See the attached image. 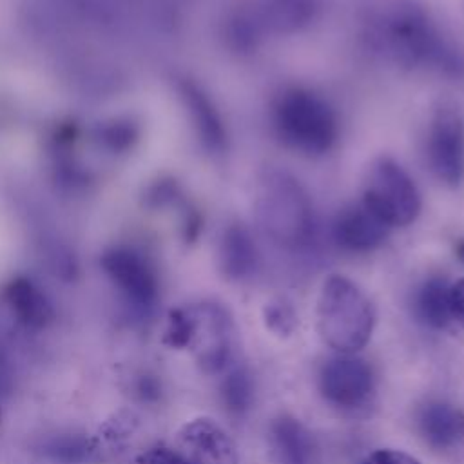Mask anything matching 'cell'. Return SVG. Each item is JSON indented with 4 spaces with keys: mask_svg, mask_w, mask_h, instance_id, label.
<instances>
[{
    "mask_svg": "<svg viewBox=\"0 0 464 464\" xmlns=\"http://www.w3.org/2000/svg\"><path fill=\"white\" fill-rule=\"evenodd\" d=\"M183 96L192 116L194 127L198 130L199 141L210 152H223L227 147V129L212 102L196 85L187 83L183 87Z\"/></svg>",
    "mask_w": 464,
    "mask_h": 464,
    "instance_id": "16",
    "label": "cell"
},
{
    "mask_svg": "<svg viewBox=\"0 0 464 464\" xmlns=\"http://www.w3.org/2000/svg\"><path fill=\"white\" fill-rule=\"evenodd\" d=\"M254 397H256L254 377L250 370L245 366H236L234 370H230L219 384L221 404L230 415H236V417L245 415L252 408Z\"/></svg>",
    "mask_w": 464,
    "mask_h": 464,
    "instance_id": "20",
    "label": "cell"
},
{
    "mask_svg": "<svg viewBox=\"0 0 464 464\" xmlns=\"http://www.w3.org/2000/svg\"><path fill=\"white\" fill-rule=\"evenodd\" d=\"M11 386V372H9V364L4 359V355L0 353V395H4Z\"/></svg>",
    "mask_w": 464,
    "mask_h": 464,
    "instance_id": "28",
    "label": "cell"
},
{
    "mask_svg": "<svg viewBox=\"0 0 464 464\" xmlns=\"http://www.w3.org/2000/svg\"><path fill=\"white\" fill-rule=\"evenodd\" d=\"M265 324L277 335H288L294 332L297 319L290 304L285 301H274L265 306Z\"/></svg>",
    "mask_w": 464,
    "mask_h": 464,
    "instance_id": "23",
    "label": "cell"
},
{
    "mask_svg": "<svg viewBox=\"0 0 464 464\" xmlns=\"http://www.w3.org/2000/svg\"><path fill=\"white\" fill-rule=\"evenodd\" d=\"M261 34L286 36L306 29L317 16V0H246Z\"/></svg>",
    "mask_w": 464,
    "mask_h": 464,
    "instance_id": "12",
    "label": "cell"
},
{
    "mask_svg": "<svg viewBox=\"0 0 464 464\" xmlns=\"http://www.w3.org/2000/svg\"><path fill=\"white\" fill-rule=\"evenodd\" d=\"M411 308L415 317L430 328L442 330L451 323L450 283L442 277L426 279L413 294Z\"/></svg>",
    "mask_w": 464,
    "mask_h": 464,
    "instance_id": "18",
    "label": "cell"
},
{
    "mask_svg": "<svg viewBox=\"0 0 464 464\" xmlns=\"http://www.w3.org/2000/svg\"><path fill=\"white\" fill-rule=\"evenodd\" d=\"M223 36L228 49L239 54H248L256 51L265 40L257 24L252 18L246 2H241L228 11L223 22Z\"/></svg>",
    "mask_w": 464,
    "mask_h": 464,
    "instance_id": "19",
    "label": "cell"
},
{
    "mask_svg": "<svg viewBox=\"0 0 464 464\" xmlns=\"http://www.w3.org/2000/svg\"><path fill=\"white\" fill-rule=\"evenodd\" d=\"M315 315L321 339L341 353H355L366 346L375 324L373 306L366 294L341 274L324 279Z\"/></svg>",
    "mask_w": 464,
    "mask_h": 464,
    "instance_id": "4",
    "label": "cell"
},
{
    "mask_svg": "<svg viewBox=\"0 0 464 464\" xmlns=\"http://www.w3.org/2000/svg\"><path fill=\"white\" fill-rule=\"evenodd\" d=\"M5 301L14 319L29 330H42L54 317V312L44 294L25 279L13 281L7 286Z\"/></svg>",
    "mask_w": 464,
    "mask_h": 464,
    "instance_id": "17",
    "label": "cell"
},
{
    "mask_svg": "<svg viewBox=\"0 0 464 464\" xmlns=\"http://www.w3.org/2000/svg\"><path fill=\"white\" fill-rule=\"evenodd\" d=\"M424 158L433 178L453 188L464 181V116L457 105L439 103L428 121Z\"/></svg>",
    "mask_w": 464,
    "mask_h": 464,
    "instance_id": "6",
    "label": "cell"
},
{
    "mask_svg": "<svg viewBox=\"0 0 464 464\" xmlns=\"http://www.w3.org/2000/svg\"><path fill=\"white\" fill-rule=\"evenodd\" d=\"M218 261L223 276L232 281L248 279L256 272L257 248L245 225L230 223L225 227L218 245Z\"/></svg>",
    "mask_w": 464,
    "mask_h": 464,
    "instance_id": "14",
    "label": "cell"
},
{
    "mask_svg": "<svg viewBox=\"0 0 464 464\" xmlns=\"http://www.w3.org/2000/svg\"><path fill=\"white\" fill-rule=\"evenodd\" d=\"M319 392L328 404L339 410H361L375 393L373 368L352 353L332 357L321 366Z\"/></svg>",
    "mask_w": 464,
    "mask_h": 464,
    "instance_id": "7",
    "label": "cell"
},
{
    "mask_svg": "<svg viewBox=\"0 0 464 464\" xmlns=\"http://www.w3.org/2000/svg\"><path fill=\"white\" fill-rule=\"evenodd\" d=\"M366 38L381 58L399 69L435 67L459 74L462 67L430 13L411 0H393L379 9L370 18Z\"/></svg>",
    "mask_w": 464,
    "mask_h": 464,
    "instance_id": "1",
    "label": "cell"
},
{
    "mask_svg": "<svg viewBox=\"0 0 464 464\" xmlns=\"http://www.w3.org/2000/svg\"><path fill=\"white\" fill-rule=\"evenodd\" d=\"M194 335V315L192 308H174L169 314L167 328L163 334V344L181 350L190 348Z\"/></svg>",
    "mask_w": 464,
    "mask_h": 464,
    "instance_id": "22",
    "label": "cell"
},
{
    "mask_svg": "<svg viewBox=\"0 0 464 464\" xmlns=\"http://www.w3.org/2000/svg\"><path fill=\"white\" fill-rule=\"evenodd\" d=\"M259 230L285 250L306 248L315 236V210L303 183L286 170L265 169L254 188Z\"/></svg>",
    "mask_w": 464,
    "mask_h": 464,
    "instance_id": "3",
    "label": "cell"
},
{
    "mask_svg": "<svg viewBox=\"0 0 464 464\" xmlns=\"http://www.w3.org/2000/svg\"><path fill=\"white\" fill-rule=\"evenodd\" d=\"M192 308L194 335L190 348L196 361L205 373L221 372L232 359L236 326L225 306L219 303L205 301Z\"/></svg>",
    "mask_w": 464,
    "mask_h": 464,
    "instance_id": "8",
    "label": "cell"
},
{
    "mask_svg": "<svg viewBox=\"0 0 464 464\" xmlns=\"http://www.w3.org/2000/svg\"><path fill=\"white\" fill-rule=\"evenodd\" d=\"M174 450L187 464H239L234 440L207 417L185 422L176 433Z\"/></svg>",
    "mask_w": 464,
    "mask_h": 464,
    "instance_id": "9",
    "label": "cell"
},
{
    "mask_svg": "<svg viewBox=\"0 0 464 464\" xmlns=\"http://www.w3.org/2000/svg\"><path fill=\"white\" fill-rule=\"evenodd\" d=\"M361 203L388 228L410 227L422 208L415 179L390 156L375 158L368 165Z\"/></svg>",
    "mask_w": 464,
    "mask_h": 464,
    "instance_id": "5",
    "label": "cell"
},
{
    "mask_svg": "<svg viewBox=\"0 0 464 464\" xmlns=\"http://www.w3.org/2000/svg\"><path fill=\"white\" fill-rule=\"evenodd\" d=\"M134 393L145 402H154L161 397V384H160L156 375L145 373V375L138 377L136 386H134Z\"/></svg>",
    "mask_w": 464,
    "mask_h": 464,
    "instance_id": "27",
    "label": "cell"
},
{
    "mask_svg": "<svg viewBox=\"0 0 464 464\" xmlns=\"http://www.w3.org/2000/svg\"><path fill=\"white\" fill-rule=\"evenodd\" d=\"M450 315L464 328V277L450 283Z\"/></svg>",
    "mask_w": 464,
    "mask_h": 464,
    "instance_id": "26",
    "label": "cell"
},
{
    "mask_svg": "<svg viewBox=\"0 0 464 464\" xmlns=\"http://www.w3.org/2000/svg\"><path fill=\"white\" fill-rule=\"evenodd\" d=\"M268 121L279 143L297 154H328L339 140V116L334 105L306 85H285L270 100Z\"/></svg>",
    "mask_w": 464,
    "mask_h": 464,
    "instance_id": "2",
    "label": "cell"
},
{
    "mask_svg": "<svg viewBox=\"0 0 464 464\" xmlns=\"http://www.w3.org/2000/svg\"><path fill=\"white\" fill-rule=\"evenodd\" d=\"M362 464H420L415 457L401 451V450H377L373 453H370Z\"/></svg>",
    "mask_w": 464,
    "mask_h": 464,
    "instance_id": "25",
    "label": "cell"
},
{
    "mask_svg": "<svg viewBox=\"0 0 464 464\" xmlns=\"http://www.w3.org/2000/svg\"><path fill=\"white\" fill-rule=\"evenodd\" d=\"M390 228L382 225L361 201L343 207L332 223L335 245L352 254H366L379 248Z\"/></svg>",
    "mask_w": 464,
    "mask_h": 464,
    "instance_id": "11",
    "label": "cell"
},
{
    "mask_svg": "<svg viewBox=\"0 0 464 464\" xmlns=\"http://www.w3.org/2000/svg\"><path fill=\"white\" fill-rule=\"evenodd\" d=\"M109 272L136 310L149 312L154 306L158 299V283L152 270L143 261L123 257L121 261H112Z\"/></svg>",
    "mask_w": 464,
    "mask_h": 464,
    "instance_id": "15",
    "label": "cell"
},
{
    "mask_svg": "<svg viewBox=\"0 0 464 464\" xmlns=\"http://www.w3.org/2000/svg\"><path fill=\"white\" fill-rule=\"evenodd\" d=\"M94 451H96L94 442L87 437H78V435H65V437L53 439L45 446V453L54 460H62V462H85Z\"/></svg>",
    "mask_w": 464,
    "mask_h": 464,
    "instance_id": "21",
    "label": "cell"
},
{
    "mask_svg": "<svg viewBox=\"0 0 464 464\" xmlns=\"http://www.w3.org/2000/svg\"><path fill=\"white\" fill-rule=\"evenodd\" d=\"M268 442L277 464H314L315 442L308 428L292 415H279L270 422Z\"/></svg>",
    "mask_w": 464,
    "mask_h": 464,
    "instance_id": "13",
    "label": "cell"
},
{
    "mask_svg": "<svg viewBox=\"0 0 464 464\" xmlns=\"http://www.w3.org/2000/svg\"><path fill=\"white\" fill-rule=\"evenodd\" d=\"M420 439L435 451H464V411L444 401H428L415 413Z\"/></svg>",
    "mask_w": 464,
    "mask_h": 464,
    "instance_id": "10",
    "label": "cell"
},
{
    "mask_svg": "<svg viewBox=\"0 0 464 464\" xmlns=\"http://www.w3.org/2000/svg\"><path fill=\"white\" fill-rule=\"evenodd\" d=\"M457 256L464 261V241H460V243L457 245Z\"/></svg>",
    "mask_w": 464,
    "mask_h": 464,
    "instance_id": "29",
    "label": "cell"
},
{
    "mask_svg": "<svg viewBox=\"0 0 464 464\" xmlns=\"http://www.w3.org/2000/svg\"><path fill=\"white\" fill-rule=\"evenodd\" d=\"M134 464H187L174 448L152 446L136 457Z\"/></svg>",
    "mask_w": 464,
    "mask_h": 464,
    "instance_id": "24",
    "label": "cell"
}]
</instances>
